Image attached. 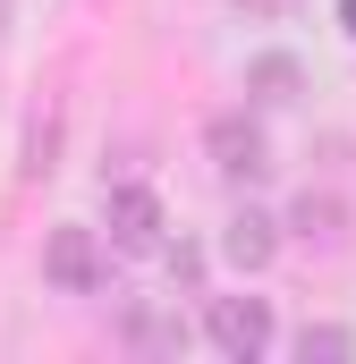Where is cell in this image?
<instances>
[{"instance_id":"cell-2","label":"cell","mask_w":356,"mask_h":364,"mask_svg":"<svg viewBox=\"0 0 356 364\" xmlns=\"http://www.w3.org/2000/svg\"><path fill=\"white\" fill-rule=\"evenodd\" d=\"M204 331H212V348H221V356L255 364V356L271 348V305H263V296H212Z\"/></svg>"},{"instance_id":"cell-3","label":"cell","mask_w":356,"mask_h":364,"mask_svg":"<svg viewBox=\"0 0 356 364\" xmlns=\"http://www.w3.org/2000/svg\"><path fill=\"white\" fill-rule=\"evenodd\" d=\"M102 229H110V246L153 255V246H162V195H153V186H110V195H102Z\"/></svg>"},{"instance_id":"cell-7","label":"cell","mask_w":356,"mask_h":364,"mask_svg":"<svg viewBox=\"0 0 356 364\" xmlns=\"http://www.w3.org/2000/svg\"><path fill=\"white\" fill-rule=\"evenodd\" d=\"M288 229H297L305 246H331V237H340V195H314V186H305L297 212H288Z\"/></svg>"},{"instance_id":"cell-8","label":"cell","mask_w":356,"mask_h":364,"mask_svg":"<svg viewBox=\"0 0 356 364\" xmlns=\"http://www.w3.org/2000/svg\"><path fill=\"white\" fill-rule=\"evenodd\" d=\"M297 356H305V364H314V356H323V364H340V356H356V339L323 322V331H305V339H297Z\"/></svg>"},{"instance_id":"cell-10","label":"cell","mask_w":356,"mask_h":364,"mask_svg":"<svg viewBox=\"0 0 356 364\" xmlns=\"http://www.w3.org/2000/svg\"><path fill=\"white\" fill-rule=\"evenodd\" d=\"M0 17H9V0H0Z\"/></svg>"},{"instance_id":"cell-9","label":"cell","mask_w":356,"mask_h":364,"mask_svg":"<svg viewBox=\"0 0 356 364\" xmlns=\"http://www.w3.org/2000/svg\"><path fill=\"white\" fill-rule=\"evenodd\" d=\"M340 26H348V34H356V0H340Z\"/></svg>"},{"instance_id":"cell-5","label":"cell","mask_w":356,"mask_h":364,"mask_svg":"<svg viewBox=\"0 0 356 364\" xmlns=\"http://www.w3.org/2000/svg\"><path fill=\"white\" fill-rule=\"evenodd\" d=\"M221 255H229L238 272H263L271 255H280V220H271V212H255V203H246V212H238V220L221 229Z\"/></svg>"},{"instance_id":"cell-1","label":"cell","mask_w":356,"mask_h":364,"mask_svg":"<svg viewBox=\"0 0 356 364\" xmlns=\"http://www.w3.org/2000/svg\"><path fill=\"white\" fill-rule=\"evenodd\" d=\"M204 153H212V170H221L229 186H255L271 170V136L246 119V110H221V119L204 127Z\"/></svg>"},{"instance_id":"cell-4","label":"cell","mask_w":356,"mask_h":364,"mask_svg":"<svg viewBox=\"0 0 356 364\" xmlns=\"http://www.w3.org/2000/svg\"><path fill=\"white\" fill-rule=\"evenodd\" d=\"M43 279L68 288V296H93L102 288V237L93 229H51L43 237Z\"/></svg>"},{"instance_id":"cell-6","label":"cell","mask_w":356,"mask_h":364,"mask_svg":"<svg viewBox=\"0 0 356 364\" xmlns=\"http://www.w3.org/2000/svg\"><path fill=\"white\" fill-rule=\"evenodd\" d=\"M246 93H255V102H297V93H305V68H297L288 51H263V60L246 68Z\"/></svg>"}]
</instances>
